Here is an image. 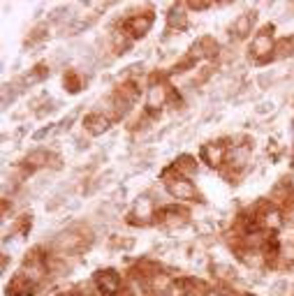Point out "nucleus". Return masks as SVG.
<instances>
[{
    "instance_id": "nucleus-3",
    "label": "nucleus",
    "mask_w": 294,
    "mask_h": 296,
    "mask_svg": "<svg viewBox=\"0 0 294 296\" xmlns=\"http://www.w3.org/2000/svg\"><path fill=\"white\" fill-rule=\"evenodd\" d=\"M287 289V282H285V280H280V282H278V285H273V294H283V291Z\"/></svg>"
},
{
    "instance_id": "nucleus-1",
    "label": "nucleus",
    "mask_w": 294,
    "mask_h": 296,
    "mask_svg": "<svg viewBox=\"0 0 294 296\" xmlns=\"http://www.w3.org/2000/svg\"><path fill=\"white\" fill-rule=\"evenodd\" d=\"M271 111H276V105H273V102H262V105H257V114L260 116H269Z\"/></svg>"
},
{
    "instance_id": "nucleus-2",
    "label": "nucleus",
    "mask_w": 294,
    "mask_h": 296,
    "mask_svg": "<svg viewBox=\"0 0 294 296\" xmlns=\"http://www.w3.org/2000/svg\"><path fill=\"white\" fill-rule=\"evenodd\" d=\"M271 83H273V77H269V74H262V77H260V88H262V90H267Z\"/></svg>"
}]
</instances>
